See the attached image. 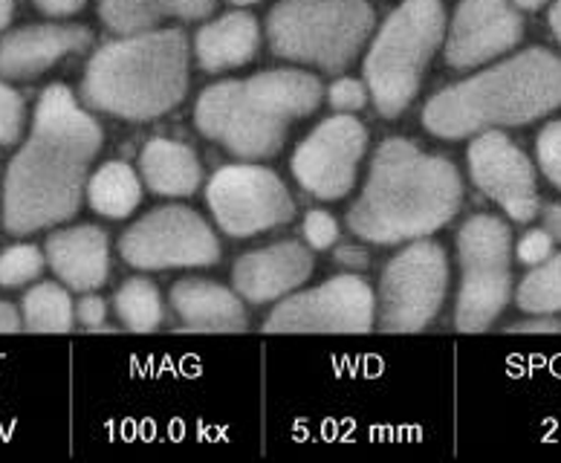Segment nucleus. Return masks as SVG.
I'll return each instance as SVG.
<instances>
[{
	"label": "nucleus",
	"instance_id": "nucleus-1",
	"mask_svg": "<svg viewBox=\"0 0 561 463\" xmlns=\"http://www.w3.org/2000/svg\"><path fill=\"white\" fill-rule=\"evenodd\" d=\"M102 151L99 122L79 108L65 84L41 93L30 139L3 177V229L33 235L70 221L88 192L90 166Z\"/></svg>",
	"mask_w": 561,
	"mask_h": 463
},
{
	"label": "nucleus",
	"instance_id": "nucleus-2",
	"mask_svg": "<svg viewBox=\"0 0 561 463\" xmlns=\"http://www.w3.org/2000/svg\"><path fill=\"white\" fill-rule=\"evenodd\" d=\"M463 203V180L451 160L420 151L409 139H386L374 154L368 183L347 212V226L377 247L420 240L446 226Z\"/></svg>",
	"mask_w": 561,
	"mask_h": 463
},
{
	"label": "nucleus",
	"instance_id": "nucleus-3",
	"mask_svg": "<svg viewBox=\"0 0 561 463\" xmlns=\"http://www.w3.org/2000/svg\"><path fill=\"white\" fill-rule=\"evenodd\" d=\"M559 108L561 58L538 47L440 90L423 108V125L440 139H466L483 131L522 128Z\"/></svg>",
	"mask_w": 561,
	"mask_h": 463
},
{
	"label": "nucleus",
	"instance_id": "nucleus-4",
	"mask_svg": "<svg viewBox=\"0 0 561 463\" xmlns=\"http://www.w3.org/2000/svg\"><path fill=\"white\" fill-rule=\"evenodd\" d=\"M321 81L305 70H270L203 90L194 122L203 136L241 160H270L284 148L293 122L319 108Z\"/></svg>",
	"mask_w": 561,
	"mask_h": 463
},
{
	"label": "nucleus",
	"instance_id": "nucleus-5",
	"mask_svg": "<svg viewBox=\"0 0 561 463\" xmlns=\"http://www.w3.org/2000/svg\"><path fill=\"white\" fill-rule=\"evenodd\" d=\"M188 90V44L180 30H145L99 49L84 72V102L130 122L174 111Z\"/></svg>",
	"mask_w": 561,
	"mask_h": 463
},
{
	"label": "nucleus",
	"instance_id": "nucleus-6",
	"mask_svg": "<svg viewBox=\"0 0 561 463\" xmlns=\"http://www.w3.org/2000/svg\"><path fill=\"white\" fill-rule=\"evenodd\" d=\"M446 9L443 0H402L374 38L365 58V84L377 111L388 120L400 116L443 41Z\"/></svg>",
	"mask_w": 561,
	"mask_h": 463
},
{
	"label": "nucleus",
	"instance_id": "nucleus-7",
	"mask_svg": "<svg viewBox=\"0 0 561 463\" xmlns=\"http://www.w3.org/2000/svg\"><path fill=\"white\" fill-rule=\"evenodd\" d=\"M370 30L368 0H284L266 21L275 56L328 72L345 70Z\"/></svg>",
	"mask_w": 561,
	"mask_h": 463
},
{
	"label": "nucleus",
	"instance_id": "nucleus-8",
	"mask_svg": "<svg viewBox=\"0 0 561 463\" xmlns=\"http://www.w3.org/2000/svg\"><path fill=\"white\" fill-rule=\"evenodd\" d=\"M510 256L513 238L501 217L474 215L460 226L457 258L463 281L455 307V328L460 334H483L504 313L513 293Z\"/></svg>",
	"mask_w": 561,
	"mask_h": 463
},
{
	"label": "nucleus",
	"instance_id": "nucleus-9",
	"mask_svg": "<svg viewBox=\"0 0 561 463\" xmlns=\"http://www.w3.org/2000/svg\"><path fill=\"white\" fill-rule=\"evenodd\" d=\"M449 287V261L434 240H411L379 281V330L420 334L437 319Z\"/></svg>",
	"mask_w": 561,
	"mask_h": 463
},
{
	"label": "nucleus",
	"instance_id": "nucleus-10",
	"mask_svg": "<svg viewBox=\"0 0 561 463\" xmlns=\"http://www.w3.org/2000/svg\"><path fill=\"white\" fill-rule=\"evenodd\" d=\"M125 264L142 272L188 270L220 261V244L211 226L185 206L153 208L119 240Z\"/></svg>",
	"mask_w": 561,
	"mask_h": 463
},
{
	"label": "nucleus",
	"instance_id": "nucleus-11",
	"mask_svg": "<svg viewBox=\"0 0 561 463\" xmlns=\"http://www.w3.org/2000/svg\"><path fill=\"white\" fill-rule=\"evenodd\" d=\"M206 203L217 226L232 238H252L296 215L287 185L270 168L224 166L206 185Z\"/></svg>",
	"mask_w": 561,
	"mask_h": 463
},
{
	"label": "nucleus",
	"instance_id": "nucleus-12",
	"mask_svg": "<svg viewBox=\"0 0 561 463\" xmlns=\"http://www.w3.org/2000/svg\"><path fill=\"white\" fill-rule=\"evenodd\" d=\"M377 316L374 290L359 275H336L321 287L280 298L264 321L266 334H368Z\"/></svg>",
	"mask_w": 561,
	"mask_h": 463
},
{
	"label": "nucleus",
	"instance_id": "nucleus-13",
	"mask_svg": "<svg viewBox=\"0 0 561 463\" xmlns=\"http://www.w3.org/2000/svg\"><path fill=\"white\" fill-rule=\"evenodd\" d=\"M368 148V131L351 113L324 120L293 154V174L307 194L342 200L356 183V168Z\"/></svg>",
	"mask_w": 561,
	"mask_h": 463
},
{
	"label": "nucleus",
	"instance_id": "nucleus-14",
	"mask_svg": "<svg viewBox=\"0 0 561 463\" xmlns=\"http://www.w3.org/2000/svg\"><path fill=\"white\" fill-rule=\"evenodd\" d=\"M469 174L481 194L504 208L515 224H529L538 215L536 168L501 131H483L469 145Z\"/></svg>",
	"mask_w": 561,
	"mask_h": 463
},
{
	"label": "nucleus",
	"instance_id": "nucleus-15",
	"mask_svg": "<svg viewBox=\"0 0 561 463\" xmlns=\"http://www.w3.org/2000/svg\"><path fill=\"white\" fill-rule=\"evenodd\" d=\"M524 35V21L510 0H460L446 41V61L457 70L504 56Z\"/></svg>",
	"mask_w": 561,
	"mask_h": 463
},
{
	"label": "nucleus",
	"instance_id": "nucleus-16",
	"mask_svg": "<svg viewBox=\"0 0 561 463\" xmlns=\"http://www.w3.org/2000/svg\"><path fill=\"white\" fill-rule=\"evenodd\" d=\"M313 275V256L296 240H280L255 249L234 264L232 281L238 296L249 304H270L293 296Z\"/></svg>",
	"mask_w": 561,
	"mask_h": 463
},
{
	"label": "nucleus",
	"instance_id": "nucleus-17",
	"mask_svg": "<svg viewBox=\"0 0 561 463\" xmlns=\"http://www.w3.org/2000/svg\"><path fill=\"white\" fill-rule=\"evenodd\" d=\"M90 47V30L65 24H35L0 41V76L12 81L38 79L70 53Z\"/></svg>",
	"mask_w": 561,
	"mask_h": 463
},
{
	"label": "nucleus",
	"instance_id": "nucleus-18",
	"mask_svg": "<svg viewBox=\"0 0 561 463\" xmlns=\"http://www.w3.org/2000/svg\"><path fill=\"white\" fill-rule=\"evenodd\" d=\"M47 264L76 293H93L111 275V240L99 226H72L49 235Z\"/></svg>",
	"mask_w": 561,
	"mask_h": 463
},
{
	"label": "nucleus",
	"instance_id": "nucleus-19",
	"mask_svg": "<svg viewBox=\"0 0 561 463\" xmlns=\"http://www.w3.org/2000/svg\"><path fill=\"white\" fill-rule=\"evenodd\" d=\"M180 330L192 334H243L249 328L247 307L229 287L206 279H183L169 296Z\"/></svg>",
	"mask_w": 561,
	"mask_h": 463
},
{
	"label": "nucleus",
	"instance_id": "nucleus-20",
	"mask_svg": "<svg viewBox=\"0 0 561 463\" xmlns=\"http://www.w3.org/2000/svg\"><path fill=\"white\" fill-rule=\"evenodd\" d=\"M139 171L145 185L160 197H188L197 192L203 168L197 154L176 139H151L139 154Z\"/></svg>",
	"mask_w": 561,
	"mask_h": 463
},
{
	"label": "nucleus",
	"instance_id": "nucleus-21",
	"mask_svg": "<svg viewBox=\"0 0 561 463\" xmlns=\"http://www.w3.org/2000/svg\"><path fill=\"white\" fill-rule=\"evenodd\" d=\"M257 24L247 12H232L197 33V61L203 70L220 72L252 61L257 53Z\"/></svg>",
	"mask_w": 561,
	"mask_h": 463
},
{
	"label": "nucleus",
	"instance_id": "nucleus-22",
	"mask_svg": "<svg viewBox=\"0 0 561 463\" xmlns=\"http://www.w3.org/2000/svg\"><path fill=\"white\" fill-rule=\"evenodd\" d=\"M215 9V0H102V21L119 35L151 30L165 18L197 21Z\"/></svg>",
	"mask_w": 561,
	"mask_h": 463
},
{
	"label": "nucleus",
	"instance_id": "nucleus-23",
	"mask_svg": "<svg viewBox=\"0 0 561 463\" xmlns=\"http://www.w3.org/2000/svg\"><path fill=\"white\" fill-rule=\"evenodd\" d=\"M88 203L99 215L122 221L142 203V180L128 162H105L88 180Z\"/></svg>",
	"mask_w": 561,
	"mask_h": 463
},
{
	"label": "nucleus",
	"instance_id": "nucleus-24",
	"mask_svg": "<svg viewBox=\"0 0 561 463\" xmlns=\"http://www.w3.org/2000/svg\"><path fill=\"white\" fill-rule=\"evenodd\" d=\"M21 319H24V328L33 334H70L76 321L70 293L53 281L35 284L24 296Z\"/></svg>",
	"mask_w": 561,
	"mask_h": 463
},
{
	"label": "nucleus",
	"instance_id": "nucleus-25",
	"mask_svg": "<svg viewBox=\"0 0 561 463\" xmlns=\"http://www.w3.org/2000/svg\"><path fill=\"white\" fill-rule=\"evenodd\" d=\"M116 316L134 334H153L165 319V307L157 284L148 279H130L116 290Z\"/></svg>",
	"mask_w": 561,
	"mask_h": 463
},
{
	"label": "nucleus",
	"instance_id": "nucleus-26",
	"mask_svg": "<svg viewBox=\"0 0 561 463\" xmlns=\"http://www.w3.org/2000/svg\"><path fill=\"white\" fill-rule=\"evenodd\" d=\"M515 304L533 316H556L561 313V252L536 264L527 279L518 284Z\"/></svg>",
	"mask_w": 561,
	"mask_h": 463
},
{
	"label": "nucleus",
	"instance_id": "nucleus-27",
	"mask_svg": "<svg viewBox=\"0 0 561 463\" xmlns=\"http://www.w3.org/2000/svg\"><path fill=\"white\" fill-rule=\"evenodd\" d=\"M47 267V258L33 244H18L0 252V287H24Z\"/></svg>",
	"mask_w": 561,
	"mask_h": 463
},
{
	"label": "nucleus",
	"instance_id": "nucleus-28",
	"mask_svg": "<svg viewBox=\"0 0 561 463\" xmlns=\"http://www.w3.org/2000/svg\"><path fill=\"white\" fill-rule=\"evenodd\" d=\"M24 134V99L0 79V145H15Z\"/></svg>",
	"mask_w": 561,
	"mask_h": 463
},
{
	"label": "nucleus",
	"instance_id": "nucleus-29",
	"mask_svg": "<svg viewBox=\"0 0 561 463\" xmlns=\"http://www.w3.org/2000/svg\"><path fill=\"white\" fill-rule=\"evenodd\" d=\"M536 157L547 180L561 192V120L550 122V125L538 134Z\"/></svg>",
	"mask_w": 561,
	"mask_h": 463
},
{
	"label": "nucleus",
	"instance_id": "nucleus-30",
	"mask_svg": "<svg viewBox=\"0 0 561 463\" xmlns=\"http://www.w3.org/2000/svg\"><path fill=\"white\" fill-rule=\"evenodd\" d=\"M305 240L310 244V249H328L336 244L339 238V224L336 217L330 212H321V208H313L307 212L305 217Z\"/></svg>",
	"mask_w": 561,
	"mask_h": 463
},
{
	"label": "nucleus",
	"instance_id": "nucleus-31",
	"mask_svg": "<svg viewBox=\"0 0 561 463\" xmlns=\"http://www.w3.org/2000/svg\"><path fill=\"white\" fill-rule=\"evenodd\" d=\"M368 84H362L356 79H339L333 88H330V104L342 113L362 111L368 104Z\"/></svg>",
	"mask_w": 561,
	"mask_h": 463
},
{
	"label": "nucleus",
	"instance_id": "nucleus-32",
	"mask_svg": "<svg viewBox=\"0 0 561 463\" xmlns=\"http://www.w3.org/2000/svg\"><path fill=\"white\" fill-rule=\"evenodd\" d=\"M553 244L556 240L550 238L545 229L524 232V238L518 240V247H515V256H518V261H522V264L536 267L553 256Z\"/></svg>",
	"mask_w": 561,
	"mask_h": 463
},
{
	"label": "nucleus",
	"instance_id": "nucleus-33",
	"mask_svg": "<svg viewBox=\"0 0 561 463\" xmlns=\"http://www.w3.org/2000/svg\"><path fill=\"white\" fill-rule=\"evenodd\" d=\"M105 319H107L105 298L90 296V293H84V298L76 304V321H79L81 328H88V330H93V334H96V330L105 325Z\"/></svg>",
	"mask_w": 561,
	"mask_h": 463
},
{
	"label": "nucleus",
	"instance_id": "nucleus-34",
	"mask_svg": "<svg viewBox=\"0 0 561 463\" xmlns=\"http://www.w3.org/2000/svg\"><path fill=\"white\" fill-rule=\"evenodd\" d=\"M33 3L41 9V12H47V15L65 18V15H76V12H81L88 0H33Z\"/></svg>",
	"mask_w": 561,
	"mask_h": 463
},
{
	"label": "nucleus",
	"instance_id": "nucleus-35",
	"mask_svg": "<svg viewBox=\"0 0 561 463\" xmlns=\"http://www.w3.org/2000/svg\"><path fill=\"white\" fill-rule=\"evenodd\" d=\"M510 330H513V334H561V321L545 316V319L518 321V325H513Z\"/></svg>",
	"mask_w": 561,
	"mask_h": 463
},
{
	"label": "nucleus",
	"instance_id": "nucleus-36",
	"mask_svg": "<svg viewBox=\"0 0 561 463\" xmlns=\"http://www.w3.org/2000/svg\"><path fill=\"white\" fill-rule=\"evenodd\" d=\"M18 330H24L21 313L9 302H0V334H18Z\"/></svg>",
	"mask_w": 561,
	"mask_h": 463
},
{
	"label": "nucleus",
	"instance_id": "nucleus-37",
	"mask_svg": "<svg viewBox=\"0 0 561 463\" xmlns=\"http://www.w3.org/2000/svg\"><path fill=\"white\" fill-rule=\"evenodd\" d=\"M336 261L342 267H351V270H362V267H368V252L356 247H342L336 252Z\"/></svg>",
	"mask_w": 561,
	"mask_h": 463
},
{
	"label": "nucleus",
	"instance_id": "nucleus-38",
	"mask_svg": "<svg viewBox=\"0 0 561 463\" xmlns=\"http://www.w3.org/2000/svg\"><path fill=\"white\" fill-rule=\"evenodd\" d=\"M541 229L553 240H561V203H553V206L545 208V226Z\"/></svg>",
	"mask_w": 561,
	"mask_h": 463
},
{
	"label": "nucleus",
	"instance_id": "nucleus-39",
	"mask_svg": "<svg viewBox=\"0 0 561 463\" xmlns=\"http://www.w3.org/2000/svg\"><path fill=\"white\" fill-rule=\"evenodd\" d=\"M550 26H553V35L561 44V0H556L553 9H550Z\"/></svg>",
	"mask_w": 561,
	"mask_h": 463
},
{
	"label": "nucleus",
	"instance_id": "nucleus-40",
	"mask_svg": "<svg viewBox=\"0 0 561 463\" xmlns=\"http://www.w3.org/2000/svg\"><path fill=\"white\" fill-rule=\"evenodd\" d=\"M12 9H15V0H0V33H3V26L9 24Z\"/></svg>",
	"mask_w": 561,
	"mask_h": 463
},
{
	"label": "nucleus",
	"instance_id": "nucleus-41",
	"mask_svg": "<svg viewBox=\"0 0 561 463\" xmlns=\"http://www.w3.org/2000/svg\"><path fill=\"white\" fill-rule=\"evenodd\" d=\"M515 7H522V9H541L547 3V0H513Z\"/></svg>",
	"mask_w": 561,
	"mask_h": 463
},
{
	"label": "nucleus",
	"instance_id": "nucleus-42",
	"mask_svg": "<svg viewBox=\"0 0 561 463\" xmlns=\"http://www.w3.org/2000/svg\"><path fill=\"white\" fill-rule=\"evenodd\" d=\"M232 3H257V0H232Z\"/></svg>",
	"mask_w": 561,
	"mask_h": 463
}]
</instances>
